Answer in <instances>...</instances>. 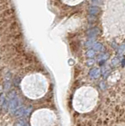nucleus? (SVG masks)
<instances>
[{"label": "nucleus", "mask_w": 125, "mask_h": 126, "mask_svg": "<svg viewBox=\"0 0 125 126\" xmlns=\"http://www.w3.org/2000/svg\"><path fill=\"white\" fill-rule=\"evenodd\" d=\"M20 99L17 95H13L10 98L9 102V108L11 112H16V111L20 108Z\"/></svg>", "instance_id": "nucleus-1"}, {"label": "nucleus", "mask_w": 125, "mask_h": 126, "mask_svg": "<svg viewBox=\"0 0 125 126\" xmlns=\"http://www.w3.org/2000/svg\"><path fill=\"white\" fill-rule=\"evenodd\" d=\"M90 13H93V14H95V13H98V9L97 8V7H90Z\"/></svg>", "instance_id": "nucleus-4"}, {"label": "nucleus", "mask_w": 125, "mask_h": 126, "mask_svg": "<svg viewBox=\"0 0 125 126\" xmlns=\"http://www.w3.org/2000/svg\"><path fill=\"white\" fill-rule=\"evenodd\" d=\"M32 110V107H27V108H25L24 107V110H23V114L22 116H28L30 113H31Z\"/></svg>", "instance_id": "nucleus-2"}, {"label": "nucleus", "mask_w": 125, "mask_h": 126, "mask_svg": "<svg viewBox=\"0 0 125 126\" xmlns=\"http://www.w3.org/2000/svg\"><path fill=\"white\" fill-rule=\"evenodd\" d=\"M94 54H95V53H94V51L92 50H90L87 53V55H88L89 58H93L94 56Z\"/></svg>", "instance_id": "nucleus-5"}, {"label": "nucleus", "mask_w": 125, "mask_h": 126, "mask_svg": "<svg viewBox=\"0 0 125 126\" xmlns=\"http://www.w3.org/2000/svg\"><path fill=\"white\" fill-rule=\"evenodd\" d=\"M13 126H26V122L25 120H22V119L18 120L15 122Z\"/></svg>", "instance_id": "nucleus-3"}, {"label": "nucleus", "mask_w": 125, "mask_h": 126, "mask_svg": "<svg viewBox=\"0 0 125 126\" xmlns=\"http://www.w3.org/2000/svg\"><path fill=\"white\" fill-rule=\"evenodd\" d=\"M101 48V45L100 43H95L94 45V49H95V50H99Z\"/></svg>", "instance_id": "nucleus-6"}, {"label": "nucleus", "mask_w": 125, "mask_h": 126, "mask_svg": "<svg viewBox=\"0 0 125 126\" xmlns=\"http://www.w3.org/2000/svg\"><path fill=\"white\" fill-rule=\"evenodd\" d=\"M26 126H28V125H26Z\"/></svg>", "instance_id": "nucleus-7"}]
</instances>
